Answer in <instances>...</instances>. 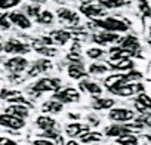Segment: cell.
Segmentation results:
<instances>
[{"label":"cell","mask_w":151,"mask_h":145,"mask_svg":"<svg viewBox=\"0 0 151 145\" xmlns=\"http://www.w3.org/2000/svg\"><path fill=\"white\" fill-rule=\"evenodd\" d=\"M141 77H142V74L138 71H129V72H124V74H113V76L107 77L105 86L108 89H114V88H119V86H123L127 83H135L136 80H141Z\"/></svg>","instance_id":"obj_1"},{"label":"cell","mask_w":151,"mask_h":145,"mask_svg":"<svg viewBox=\"0 0 151 145\" xmlns=\"http://www.w3.org/2000/svg\"><path fill=\"white\" fill-rule=\"evenodd\" d=\"M95 24L99 28H104L105 31H113V33H122V31H126L129 28V25L126 22H123L122 19H117V18L98 19V21H95Z\"/></svg>","instance_id":"obj_2"},{"label":"cell","mask_w":151,"mask_h":145,"mask_svg":"<svg viewBox=\"0 0 151 145\" xmlns=\"http://www.w3.org/2000/svg\"><path fill=\"white\" fill-rule=\"evenodd\" d=\"M61 86V82L58 79H40L37 83H34L33 86V90L37 92V93H42V92H56Z\"/></svg>","instance_id":"obj_3"},{"label":"cell","mask_w":151,"mask_h":145,"mask_svg":"<svg viewBox=\"0 0 151 145\" xmlns=\"http://www.w3.org/2000/svg\"><path fill=\"white\" fill-rule=\"evenodd\" d=\"M0 124L5 126V127H9V129H14V130L22 129L25 126L24 118L17 117V116H12V114H8V113L0 116Z\"/></svg>","instance_id":"obj_4"},{"label":"cell","mask_w":151,"mask_h":145,"mask_svg":"<svg viewBox=\"0 0 151 145\" xmlns=\"http://www.w3.org/2000/svg\"><path fill=\"white\" fill-rule=\"evenodd\" d=\"M3 50L8 52V53L22 55V53L30 52V47H28L25 43H22V42H19V40H17V39H11V40L6 42V45H3Z\"/></svg>","instance_id":"obj_5"},{"label":"cell","mask_w":151,"mask_h":145,"mask_svg":"<svg viewBox=\"0 0 151 145\" xmlns=\"http://www.w3.org/2000/svg\"><path fill=\"white\" fill-rule=\"evenodd\" d=\"M113 93L119 95V96H132L138 92L142 90V86L139 83H127V85H123V86H119V88H114V89H110Z\"/></svg>","instance_id":"obj_6"},{"label":"cell","mask_w":151,"mask_h":145,"mask_svg":"<svg viewBox=\"0 0 151 145\" xmlns=\"http://www.w3.org/2000/svg\"><path fill=\"white\" fill-rule=\"evenodd\" d=\"M53 98L56 101H59L61 104H64V102H77L80 99V95H79V92L76 89L67 88V89H64L61 92H56V95Z\"/></svg>","instance_id":"obj_7"},{"label":"cell","mask_w":151,"mask_h":145,"mask_svg":"<svg viewBox=\"0 0 151 145\" xmlns=\"http://www.w3.org/2000/svg\"><path fill=\"white\" fill-rule=\"evenodd\" d=\"M122 40H123V37L119 36L117 33H113V31L99 33V34L93 36V42L98 43V45H113V43H119Z\"/></svg>","instance_id":"obj_8"},{"label":"cell","mask_w":151,"mask_h":145,"mask_svg":"<svg viewBox=\"0 0 151 145\" xmlns=\"http://www.w3.org/2000/svg\"><path fill=\"white\" fill-rule=\"evenodd\" d=\"M135 117L133 111L127 110V108H114L110 111V118L113 121H117V123H124V121H130L132 118Z\"/></svg>","instance_id":"obj_9"},{"label":"cell","mask_w":151,"mask_h":145,"mask_svg":"<svg viewBox=\"0 0 151 145\" xmlns=\"http://www.w3.org/2000/svg\"><path fill=\"white\" fill-rule=\"evenodd\" d=\"M80 11L86 15V17H89V18H101V17H104L105 15V9L102 8V5L101 3H89V5H83L82 8H80Z\"/></svg>","instance_id":"obj_10"},{"label":"cell","mask_w":151,"mask_h":145,"mask_svg":"<svg viewBox=\"0 0 151 145\" xmlns=\"http://www.w3.org/2000/svg\"><path fill=\"white\" fill-rule=\"evenodd\" d=\"M27 65H28V62L22 56H15V58H11V59H8L5 62V67L11 72H21V71H24L27 68Z\"/></svg>","instance_id":"obj_11"},{"label":"cell","mask_w":151,"mask_h":145,"mask_svg":"<svg viewBox=\"0 0 151 145\" xmlns=\"http://www.w3.org/2000/svg\"><path fill=\"white\" fill-rule=\"evenodd\" d=\"M9 19H11L12 24H15L17 27H19L22 30H27V28L31 27L30 18L25 14H22V12H11L9 14Z\"/></svg>","instance_id":"obj_12"},{"label":"cell","mask_w":151,"mask_h":145,"mask_svg":"<svg viewBox=\"0 0 151 145\" xmlns=\"http://www.w3.org/2000/svg\"><path fill=\"white\" fill-rule=\"evenodd\" d=\"M58 18L61 21L70 24V25H79V22H80V18H79L77 14L70 11V9H65V8H62V9L58 11Z\"/></svg>","instance_id":"obj_13"},{"label":"cell","mask_w":151,"mask_h":145,"mask_svg":"<svg viewBox=\"0 0 151 145\" xmlns=\"http://www.w3.org/2000/svg\"><path fill=\"white\" fill-rule=\"evenodd\" d=\"M50 39L53 43L56 45H65L70 39H71V33L68 31H64V30H55L50 33Z\"/></svg>","instance_id":"obj_14"},{"label":"cell","mask_w":151,"mask_h":145,"mask_svg":"<svg viewBox=\"0 0 151 145\" xmlns=\"http://www.w3.org/2000/svg\"><path fill=\"white\" fill-rule=\"evenodd\" d=\"M6 113L17 116V117H21V118H25L28 116V108H27V105H22V104H14V105L6 108Z\"/></svg>","instance_id":"obj_15"},{"label":"cell","mask_w":151,"mask_h":145,"mask_svg":"<svg viewBox=\"0 0 151 145\" xmlns=\"http://www.w3.org/2000/svg\"><path fill=\"white\" fill-rule=\"evenodd\" d=\"M50 67H52V64L47 59H39L37 62L33 64V67L30 70V76H37V74H40V72L49 70Z\"/></svg>","instance_id":"obj_16"},{"label":"cell","mask_w":151,"mask_h":145,"mask_svg":"<svg viewBox=\"0 0 151 145\" xmlns=\"http://www.w3.org/2000/svg\"><path fill=\"white\" fill-rule=\"evenodd\" d=\"M89 127L86 124H80V123H73V124H68L67 126V135L68 136H80L83 135L85 132H88Z\"/></svg>","instance_id":"obj_17"},{"label":"cell","mask_w":151,"mask_h":145,"mask_svg":"<svg viewBox=\"0 0 151 145\" xmlns=\"http://www.w3.org/2000/svg\"><path fill=\"white\" fill-rule=\"evenodd\" d=\"M111 67L114 70H120V71H129L133 68V62L126 58V59H111Z\"/></svg>","instance_id":"obj_18"},{"label":"cell","mask_w":151,"mask_h":145,"mask_svg":"<svg viewBox=\"0 0 151 145\" xmlns=\"http://www.w3.org/2000/svg\"><path fill=\"white\" fill-rule=\"evenodd\" d=\"M36 124H37L40 129H43V130H49V129H55L56 121H55L52 117H47V116H40V117H37Z\"/></svg>","instance_id":"obj_19"},{"label":"cell","mask_w":151,"mask_h":145,"mask_svg":"<svg viewBox=\"0 0 151 145\" xmlns=\"http://www.w3.org/2000/svg\"><path fill=\"white\" fill-rule=\"evenodd\" d=\"M68 76L71 77V79H82V77H85L86 76V72H85V70H83V65L82 64H71L70 67H68Z\"/></svg>","instance_id":"obj_20"},{"label":"cell","mask_w":151,"mask_h":145,"mask_svg":"<svg viewBox=\"0 0 151 145\" xmlns=\"http://www.w3.org/2000/svg\"><path fill=\"white\" fill-rule=\"evenodd\" d=\"M80 89L82 90H86V92H89L91 95H95V96L101 95V92H102V89L96 83H92V82H83V83H80Z\"/></svg>","instance_id":"obj_21"},{"label":"cell","mask_w":151,"mask_h":145,"mask_svg":"<svg viewBox=\"0 0 151 145\" xmlns=\"http://www.w3.org/2000/svg\"><path fill=\"white\" fill-rule=\"evenodd\" d=\"M80 139H82V142L83 144H91V142H98V141H101L102 139V135L101 133H98V132H85L83 135H80L79 136Z\"/></svg>","instance_id":"obj_22"},{"label":"cell","mask_w":151,"mask_h":145,"mask_svg":"<svg viewBox=\"0 0 151 145\" xmlns=\"http://www.w3.org/2000/svg\"><path fill=\"white\" fill-rule=\"evenodd\" d=\"M61 110H62V104L56 99L47 101V102L43 104V111L45 113H59Z\"/></svg>","instance_id":"obj_23"},{"label":"cell","mask_w":151,"mask_h":145,"mask_svg":"<svg viewBox=\"0 0 151 145\" xmlns=\"http://www.w3.org/2000/svg\"><path fill=\"white\" fill-rule=\"evenodd\" d=\"M122 42H123V43H122V46H120V47H123V49H127V50H132V52H135V50L139 47V45H138V40H136L135 37H132V36H129V37L123 39Z\"/></svg>","instance_id":"obj_24"},{"label":"cell","mask_w":151,"mask_h":145,"mask_svg":"<svg viewBox=\"0 0 151 145\" xmlns=\"http://www.w3.org/2000/svg\"><path fill=\"white\" fill-rule=\"evenodd\" d=\"M36 50H37L40 55H45V56H55V55L58 53V50H56L55 47H50L49 45L46 46V45H42V43H40V45H39V43L36 45Z\"/></svg>","instance_id":"obj_25"},{"label":"cell","mask_w":151,"mask_h":145,"mask_svg":"<svg viewBox=\"0 0 151 145\" xmlns=\"http://www.w3.org/2000/svg\"><path fill=\"white\" fill-rule=\"evenodd\" d=\"M117 144L119 145H138V139H136V136H133L130 133H124L117 138Z\"/></svg>","instance_id":"obj_26"},{"label":"cell","mask_w":151,"mask_h":145,"mask_svg":"<svg viewBox=\"0 0 151 145\" xmlns=\"http://www.w3.org/2000/svg\"><path fill=\"white\" fill-rule=\"evenodd\" d=\"M36 21L39 24H43V25H50L53 22V15L49 11H43V12L39 14V17L36 18Z\"/></svg>","instance_id":"obj_27"},{"label":"cell","mask_w":151,"mask_h":145,"mask_svg":"<svg viewBox=\"0 0 151 145\" xmlns=\"http://www.w3.org/2000/svg\"><path fill=\"white\" fill-rule=\"evenodd\" d=\"M113 105H114V101L113 99H105V98L96 99L93 102V108L95 110H107V108H111Z\"/></svg>","instance_id":"obj_28"},{"label":"cell","mask_w":151,"mask_h":145,"mask_svg":"<svg viewBox=\"0 0 151 145\" xmlns=\"http://www.w3.org/2000/svg\"><path fill=\"white\" fill-rule=\"evenodd\" d=\"M99 3L108 9H113V8H120L126 3V0H99Z\"/></svg>","instance_id":"obj_29"},{"label":"cell","mask_w":151,"mask_h":145,"mask_svg":"<svg viewBox=\"0 0 151 145\" xmlns=\"http://www.w3.org/2000/svg\"><path fill=\"white\" fill-rule=\"evenodd\" d=\"M19 3H21V0H0V9L8 11V9H12V8L18 6Z\"/></svg>","instance_id":"obj_30"},{"label":"cell","mask_w":151,"mask_h":145,"mask_svg":"<svg viewBox=\"0 0 151 145\" xmlns=\"http://www.w3.org/2000/svg\"><path fill=\"white\" fill-rule=\"evenodd\" d=\"M89 71L92 72V74H102V72L108 71V67L104 65V64H92L89 67Z\"/></svg>","instance_id":"obj_31"},{"label":"cell","mask_w":151,"mask_h":145,"mask_svg":"<svg viewBox=\"0 0 151 145\" xmlns=\"http://www.w3.org/2000/svg\"><path fill=\"white\" fill-rule=\"evenodd\" d=\"M0 27L8 30L11 27V19H9V14L6 12H0Z\"/></svg>","instance_id":"obj_32"},{"label":"cell","mask_w":151,"mask_h":145,"mask_svg":"<svg viewBox=\"0 0 151 145\" xmlns=\"http://www.w3.org/2000/svg\"><path fill=\"white\" fill-rule=\"evenodd\" d=\"M102 55H104V50L99 49V47H91V49L88 50V56L92 58V59H98V58H101Z\"/></svg>","instance_id":"obj_33"},{"label":"cell","mask_w":151,"mask_h":145,"mask_svg":"<svg viewBox=\"0 0 151 145\" xmlns=\"http://www.w3.org/2000/svg\"><path fill=\"white\" fill-rule=\"evenodd\" d=\"M25 11H27V14H25L27 17H34V18H37V17H39V14H40L37 6H27V8H25Z\"/></svg>","instance_id":"obj_34"},{"label":"cell","mask_w":151,"mask_h":145,"mask_svg":"<svg viewBox=\"0 0 151 145\" xmlns=\"http://www.w3.org/2000/svg\"><path fill=\"white\" fill-rule=\"evenodd\" d=\"M136 101H138V102H141L142 105H145V107L151 108V99H150V98H148L147 95H139Z\"/></svg>","instance_id":"obj_35"},{"label":"cell","mask_w":151,"mask_h":145,"mask_svg":"<svg viewBox=\"0 0 151 145\" xmlns=\"http://www.w3.org/2000/svg\"><path fill=\"white\" fill-rule=\"evenodd\" d=\"M0 145H18L15 141L9 139V138H5V136H0Z\"/></svg>","instance_id":"obj_36"},{"label":"cell","mask_w":151,"mask_h":145,"mask_svg":"<svg viewBox=\"0 0 151 145\" xmlns=\"http://www.w3.org/2000/svg\"><path fill=\"white\" fill-rule=\"evenodd\" d=\"M33 145H55L52 141H49V139H37V141H34L33 142Z\"/></svg>","instance_id":"obj_37"},{"label":"cell","mask_w":151,"mask_h":145,"mask_svg":"<svg viewBox=\"0 0 151 145\" xmlns=\"http://www.w3.org/2000/svg\"><path fill=\"white\" fill-rule=\"evenodd\" d=\"M67 145H79V144L76 142V141H68V142H67Z\"/></svg>","instance_id":"obj_38"},{"label":"cell","mask_w":151,"mask_h":145,"mask_svg":"<svg viewBox=\"0 0 151 145\" xmlns=\"http://www.w3.org/2000/svg\"><path fill=\"white\" fill-rule=\"evenodd\" d=\"M30 2H34V3H45L46 0H30Z\"/></svg>","instance_id":"obj_39"},{"label":"cell","mask_w":151,"mask_h":145,"mask_svg":"<svg viewBox=\"0 0 151 145\" xmlns=\"http://www.w3.org/2000/svg\"><path fill=\"white\" fill-rule=\"evenodd\" d=\"M3 50V43H2V39H0V52Z\"/></svg>","instance_id":"obj_40"},{"label":"cell","mask_w":151,"mask_h":145,"mask_svg":"<svg viewBox=\"0 0 151 145\" xmlns=\"http://www.w3.org/2000/svg\"><path fill=\"white\" fill-rule=\"evenodd\" d=\"M55 2H62V0H55Z\"/></svg>","instance_id":"obj_41"}]
</instances>
